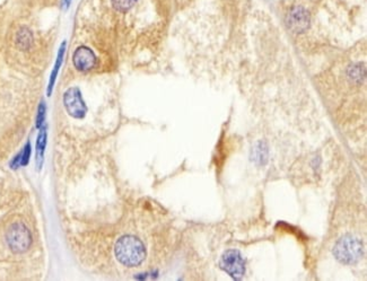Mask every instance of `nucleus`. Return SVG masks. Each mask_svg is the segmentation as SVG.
<instances>
[{
	"instance_id": "39448f33",
	"label": "nucleus",
	"mask_w": 367,
	"mask_h": 281,
	"mask_svg": "<svg viewBox=\"0 0 367 281\" xmlns=\"http://www.w3.org/2000/svg\"><path fill=\"white\" fill-rule=\"evenodd\" d=\"M64 104L68 114L75 119L84 118L86 112H87V108H86L83 98H81L80 90L77 87H70L69 89L66 90L64 95Z\"/></svg>"
},
{
	"instance_id": "f257e3e1",
	"label": "nucleus",
	"mask_w": 367,
	"mask_h": 281,
	"mask_svg": "<svg viewBox=\"0 0 367 281\" xmlns=\"http://www.w3.org/2000/svg\"><path fill=\"white\" fill-rule=\"evenodd\" d=\"M114 253L119 262L129 268L140 265L146 258V249L143 242L131 235H125L117 242Z\"/></svg>"
},
{
	"instance_id": "9b49d317",
	"label": "nucleus",
	"mask_w": 367,
	"mask_h": 281,
	"mask_svg": "<svg viewBox=\"0 0 367 281\" xmlns=\"http://www.w3.org/2000/svg\"><path fill=\"white\" fill-rule=\"evenodd\" d=\"M47 145V130L45 128H42L40 134L37 137V143H36V163L37 166H41L42 159H43V154H44Z\"/></svg>"
},
{
	"instance_id": "f8f14e48",
	"label": "nucleus",
	"mask_w": 367,
	"mask_h": 281,
	"mask_svg": "<svg viewBox=\"0 0 367 281\" xmlns=\"http://www.w3.org/2000/svg\"><path fill=\"white\" fill-rule=\"evenodd\" d=\"M138 0H111L112 6L120 13H127L134 7Z\"/></svg>"
},
{
	"instance_id": "9d476101",
	"label": "nucleus",
	"mask_w": 367,
	"mask_h": 281,
	"mask_svg": "<svg viewBox=\"0 0 367 281\" xmlns=\"http://www.w3.org/2000/svg\"><path fill=\"white\" fill-rule=\"evenodd\" d=\"M65 51H66V42H62V44L60 45L59 52H58V57H57V60H56V64H55V68H53V70L51 72V78H50V83H49V88H48V94H49V95L51 93L53 85H55V81L57 79L58 72H59V69H60V67H61L62 61H64Z\"/></svg>"
},
{
	"instance_id": "0eeeda50",
	"label": "nucleus",
	"mask_w": 367,
	"mask_h": 281,
	"mask_svg": "<svg viewBox=\"0 0 367 281\" xmlns=\"http://www.w3.org/2000/svg\"><path fill=\"white\" fill-rule=\"evenodd\" d=\"M286 22L289 30L299 34L305 32L310 26V15L303 7H295L289 12Z\"/></svg>"
},
{
	"instance_id": "ddd939ff",
	"label": "nucleus",
	"mask_w": 367,
	"mask_h": 281,
	"mask_svg": "<svg viewBox=\"0 0 367 281\" xmlns=\"http://www.w3.org/2000/svg\"><path fill=\"white\" fill-rule=\"evenodd\" d=\"M30 155H31V147H30V145H27L25 149H24V154L21 158V165H26L28 162V158H30Z\"/></svg>"
},
{
	"instance_id": "2eb2a0df",
	"label": "nucleus",
	"mask_w": 367,
	"mask_h": 281,
	"mask_svg": "<svg viewBox=\"0 0 367 281\" xmlns=\"http://www.w3.org/2000/svg\"><path fill=\"white\" fill-rule=\"evenodd\" d=\"M72 0H60V7L64 9V11H68L71 6Z\"/></svg>"
},
{
	"instance_id": "20e7f679",
	"label": "nucleus",
	"mask_w": 367,
	"mask_h": 281,
	"mask_svg": "<svg viewBox=\"0 0 367 281\" xmlns=\"http://www.w3.org/2000/svg\"><path fill=\"white\" fill-rule=\"evenodd\" d=\"M220 268L232 278L240 280L245 274V261L238 250H228L223 254L219 262Z\"/></svg>"
},
{
	"instance_id": "423d86ee",
	"label": "nucleus",
	"mask_w": 367,
	"mask_h": 281,
	"mask_svg": "<svg viewBox=\"0 0 367 281\" xmlns=\"http://www.w3.org/2000/svg\"><path fill=\"white\" fill-rule=\"evenodd\" d=\"M96 62V56L94 51L86 45H80L72 53V64L75 68L79 71H89L95 68Z\"/></svg>"
},
{
	"instance_id": "6e6552de",
	"label": "nucleus",
	"mask_w": 367,
	"mask_h": 281,
	"mask_svg": "<svg viewBox=\"0 0 367 281\" xmlns=\"http://www.w3.org/2000/svg\"><path fill=\"white\" fill-rule=\"evenodd\" d=\"M34 43V36L30 28L23 26L15 34V45L18 50L28 51Z\"/></svg>"
},
{
	"instance_id": "4468645a",
	"label": "nucleus",
	"mask_w": 367,
	"mask_h": 281,
	"mask_svg": "<svg viewBox=\"0 0 367 281\" xmlns=\"http://www.w3.org/2000/svg\"><path fill=\"white\" fill-rule=\"evenodd\" d=\"M43 116H44V105L40 106V110H38V118H37V127H40L42 121H43Z\"/></svg>"
},
{
	"instance_id": "1a4fd4ad",
	"label": "nucleus",
	"mask_w": 367,
	"mask_h": 281,
	"mask_svg": "<svg viewBox=\"0 0 367 281\" xmlns=\"http://www.w3.org/2000/svg\"><path fill=\"white\" fill-rule=\"evenodd\" d=\"M252 161L259 165H264L268 161V147L264 143L255 144L254 148L252 149Z\"/></svg>"
},
{
	"instance_id": "7ed1b4c3",
	"label": "nucleus",
	"mask_w": 367,
	"mask_h": 281,
	"mask_svg": "<svg viewBox=\"0 0 367 281\" xmlns=\"http://www.w3.org/2000/svg\"><path fill=\"white\" fill-rule=\"evenodd\" d=\"M6 242L13 253L21 254L30 249L32 236L26 225L22 221H15L9 226L6 232Z\"/></svg>"
},
{
	"instance_id": "f03ea898",
	"label": "nucleus",
	"mask_w": 367,
	"mask_h": 281,
	"mask_svg": "<svg viewBox=\"0 0 367 281\" xmlns=\"http://www.w3.org/2000/svg\"><path fill=\"white\" fill-rule=\"evenodd\" d=\"M333 255L344 264H354L363 255V244L360 240L351 235H346L337 242Z\"/></svg>"
}]
</instances>
